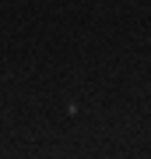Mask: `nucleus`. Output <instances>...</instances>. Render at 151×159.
<instances>
[]
</instances>
